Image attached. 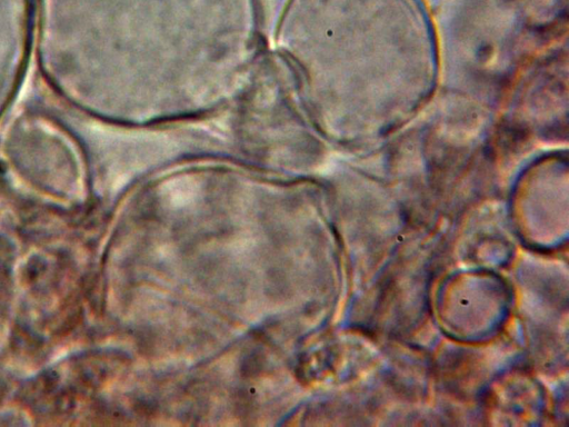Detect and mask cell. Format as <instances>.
I'll use <instances>...</instances> for the list:
<instances>
[{
	"label": "cell",
	"mask_w": 569,
	"mask_h": 427,
	"mask_svg": "<svg viewBox=\"0 0 569 427\" xmlns=\"http://www.w3.org/2000/svg\"><path fill=\"white\" fill-rule=\"evenodd\" d=\"M71 22H78V21H71ZM56 23H62V22H56ZM63 23H67V22H63Z\"/></svg>",
	"instance_id": "1"
}]
</instances>
